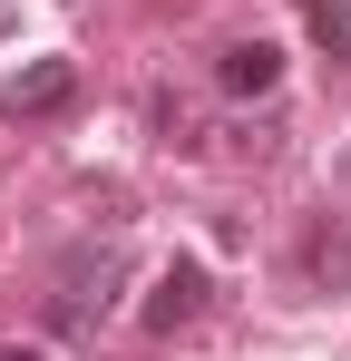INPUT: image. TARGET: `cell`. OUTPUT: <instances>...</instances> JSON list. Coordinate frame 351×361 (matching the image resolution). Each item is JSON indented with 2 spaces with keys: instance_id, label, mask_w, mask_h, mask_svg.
<instances>
[{
  "instance_id": "obj_1",
  "label": "cell",
  "mask_w": 351,
  "mask_h": 361,
  "mask_svg": "<svg viewBox=\"0 0 351 361\" xmlns=\"http://www.w3.org/2000/svg\"><path fill=\"white\" fill-rule=\"evenodd\" d=\"M108 283H117V244H98V254H68V264H58V322H68V332H88V322L117 302Z\"/></svg>"
},
{
  "instance_id": "obj_2",
  "label": "cell",
  "mask_w": 351,
  "mask_h": 361,
  "mask_svg": "<svg viewBox=\"0 0 351 361\" xmlns=\"http://www.w3.org/2000/svg\"><path fill=\"white\" fill-rule=\"evenodd\" d=\"M0 108H10V118H58V108H78V59H30L10 78Z\"/></svg>"
},
{
  "instance_id": "obj_3",
  "label": "cell",
  "mask_w": 351,
  "mask_h": 361,
  "mask_svg": "<svg viewBox=\"0 0 351 361\" xmlns=\"http://www.w3.org/2000/svg\"><path fill=\"white\" fill-rule=\"evenodd\" d=\"M205 293H215V283H205V264H195V254H176L166 274H156V293H147V332H185V322L205 312Z\"/></svg>"
},
{
  "instance_id": "obj_4",
  "label": "cell",
  "mask_w": 351,
  "mask_h": 361,
  "mask_svg": "<svg viewBox=\"0 0 351 361\" xmlns=\"http://www.w3.org/2000/svg\"><path fill=\"white\" fill-rule=\"evenodd\" d=\"M215 78H225V98H273L283 88V49L273 39H234L225 59H215Z\"/></svg>"
},
{
  "instance_id": "obj_5",
  "label": "cell",
  "mask_w": 351,
  "mask_h": 361,
  "mask_svg": "<svg viewBox=\"0 0 351 361\" xmlns=\"http://www.w3.org/2000/svg\"><path fill=\"white\" fill-rule=\"evenodd\" d=\"M302 264H312V283H322V293H351V225H342V215H322V225H312Z\"/></svg>"
},
{
  "instance_id": "obj_6",
  "label": "cell",
  "mask_w": 351,
  "mask_h": 361,
  "mask_svg": "<svg viewBox=\"0 0 351 361\" xmlns=\"http://www.w3.org/2000/svg\"><path fill=\"white\" fill-rule=\"evenodd\" d=\"M302 30H312V49L351 59V0H302Z\"/></svg>"
},
{
  "instance_id": "obj_7",
  "label": "cell",
  "mask_w": 351,
  "mask_h": 361,
  "mask_svg": "<svg viewBox=\"0 0 351 361\" xmlns=\"http://www.w3.org/2000/svg\"><path fill=\"white\" fill-rule=\"evenodd\" d=\"M0 361H49V352H30V342H0Z\"/></svg>"
}]
</instances>
